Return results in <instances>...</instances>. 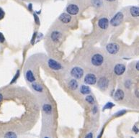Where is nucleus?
<instances>
[{"label": "nucleus", "instance_id": "nucleus-7", "mask_svg": "<svg viewBox=\"0 0 139 138\" xmlns=\"http://www.w3.org/2000/svg\"><path fill=\"white\" fill-rule=\"evenodd\" d=\"M84 82L89 85H94L97 82V78L94 74L88 73L87 75H86L85 78H84Z\"/></svg>", "mask_w": 139, "mask_h": 138}, {"label": "nucleus", "instance_id": "nucleus-37", "mask_svg": "<svg viewBox=\"0 0 139 138\" xmlns=\"http://www.w3.org/2000/svg\"><path fill=\"white\" fill-rule=\"evenodd\" d=\"M136 96H138V97L139 98V91H138L136 92Z\"/></svg>", "mask_w": 139, "mask_h": 138}, {"label": "nucleus", "instance_id": "nucleus-21", "mask_svg": "<svg viewBox=\"0 0 139 138\" xmlns=\"http://www.w3.org/2000/svg\"><path fill=\"white\" fill-rule=\"evenodd\" d=\"M4 138H17V135L14 132H8L4 135Z\"/></svg>", "mask_w": 139, "mask_h": 138}, {"label": "nucleus", "instance_id": "nucleus-10", "mask_svg": "<svg viewBox=\"0 0 139 138\" xmlns=\"http://www.w3.org/2000/svg\"><path fill=\"white\" fill-rule=\"evenodd\" d=\"M59 19L61 22H62L63 23H69L70 21L71 20V17L69 14L67 13H63L60 15L59 17Z\"/></svg>", "mask_w": 139, "mask_h": 138}, {"label": "nucleus", "instance_id": "nucleus-26", "mask_svg": "<svg viewBox=\"0 0 139 138\" xmlns=\"http://www.w3.org/2000/svg\"><path fill=\"white\" fill-rule=\"evenodd\" d=\"M34 19H35V21L36 22L37 25H40V21H39V18H38V15L36 14H34Z\"/></svg>", "mask_w": 139, "mask_h": 138}, {"label": "nucleus", "instance_id": "nucleus-5", "mask_svg": "<svg viewBox=\"0 0 139 138\" xmlns=\"http://www.w3.org/2000/svg\"><path fill=\"white\" fill-rule=\"evenodd\" d=\"M66 12L71 15H76L79 12V9L76 4H69L66 8Z\"/></svg>", "mask_w": 139, "mask_h": 138}, {"label": "nucleus", "instance_id": "nucleus-29", "mask_svg": "<svg viewBox=\"0 0 139 138\" xmlns=\"http://www.w3.org/2000/svg\"><path fill=\"white\" fill-rule=\"evenodd\" d=\"M85 138H93V134H92V132H89V133H88V134L86 135Z\"/></svg>", "mask_w": 139, "mask_h": 138}, {"label": "nucleus", "instance_id": "nucleus-14", "mask_svg": "<svg viewBox=\"0 0 139 138\" xmlns=\"http://www.w3.org/2000/svg\"><path fill=\"white\" fill-rule=\"evenodd\" d=\"M130 12H131V14L133 17H139V7H137V6H132V7H131Z\"/></svg>", "mask_w": 139, "mask_h": 138}, {"label": "nucleus", "instance_id": "nucleus-31", "mask_svg": "<svg viewBox=\"0 0 139 138\" xmlns=\"http://www.w3.org/2000/svg\"><path fill=\"white\" fill-rule=\"evenodd\" d=\"M133 131L136 132V133H138V132H139V129H137V127H136V126H135V127H133Z\"/></svg>", "mask_w": 139, "mask_h": 138}, {"label": "nucleus", "instance_id": "nucleus-23", "mask_svg": "<svg viewBox=\"0 0 139 138\" xmlns=\"http://www.w3.org/2000/svg\"><path fill=\"white\" fill-rule=\"evenodd\" d=\"M113 107H114V104H113V103H111V102H108V103L106 104V105L103 107V109L105 110V109H111V108H113Z\"/></svg>", "mask_w": 139, "mask_h": 138}, {"label": "nucleus", "instance_id": "nucleus-24", "mask_svg": "<svg viewBox=\"0 0 139 138\" xmlns=\"http://www.w3.org/2000/svg\"><path fill=\"white\" fill-rule=\"evenodd\" d=\"M126 113V110H123V111H120V112H118V113H116L115 114V117H120V116H122V115H123L124 114Z\"/></svg>", "mask_w": 139, "mask_h": 138}, {"label": "nucleus", "instance_id": "nucleus-4", "mask_svg": "<svg viewBox=\"0 0 139 138\" xmlns=\"http://www.w3.org/2000/svg\"><path fill=\"white\" fill-rule=\"evenodd\" d=\"M106 49L108 50V52L110 54H116L120 49V46L119 45L116 44V43H110L107 45Z\"/></svg>", "mask_w": 139, "mask_h": 138}, {"label": "nucleus", "instance_id": "nucleus-30", "mask_svg": "<svg viewBox=\"0 0 139 138\" xmlns=\"http://www.w3.org/2000/svg\"><path fill=\"white\" fill-rule=\"evenodd\" d=\"M35 37H36V33H35V34L33 35V37H32V38L31 43L32 45L34 44V41H35Z\"/></svg>", "mask_w": 139, "mask_h": 138}, {"label": "nucleus", "instance_id": "nucleus-36", "mask_svg": "<svg viewBox=\"0 0 139 138\" xmlns=\"http://www.w3.org/2000/svg\"><path fill=\"white\" fill-rule=\"evenodd\" d=\"M28 8L30 9V10H32V4H30L28 5Z\"/></svg>", "mask_w": 139, "mask_h": 138}, {"label": "nucleus", "instance_id": "nucleus-34", "mask_svg": "<svg viewBox=\"0 0 139 138\" xmlns=\"http://www.w3.org/2000/svg\"><path fill=\"white\" fill-rule=\"evenodd\" d=\"M102 132H103V130H102V132H100V135H99V136L97 137V138H101V137H102Z\"/></svg>", "mask_w": 139, "mask_h": 138}, {"label": "nucleus", "instance_id": "nucleus-11", "mask_svg": "<svg viewBox=\"0 0 139 138\" xmlns=\"http://www.w3.org/2000/svg\"><path fill=\"white\" fill-rule=\"evenodd\" d=\"M98 25L102 30H106L109 25V21L107 18H101L98 21Z\"/></svg>", "mask_w": 139, "mask_h": 138}, {"label": "nucleus", "instance_id": "nucleus-15", "mask_svg": "<svg viewBox=\"0 0 139 138\" xmlns=\"http://www.w3.org/2000/svg\"><path fill=\"white\" fill-rule=\"evenodd\" d=\"M80 91L82 94H89L91 93V89L90 88L87 86H85V85H82L81 86V89H80Z\"/></svg>", "mask_w": 139, "mask_h": 138}, {"label": "nucleus", "instance_id": "nucleus-17", "mask_svg": "<svg viewBox=\"0 0 139 138\" xmlns=\"http://www.w3.org/2000/svg\"><path fill=\"white\" fill-rule=\"evenodd\" d=\"M60 36H61V34L59 32L57 31H54L52 32L51 34V39L53 40V41H57L58 40V39L60 38Z\"/></svg>", "mask_w": 139, "mask_h": 138}, {"label": "nucleus", "instance_id": "nucleus-8", "mask_svg": "<svg viewBox=\"0 0 139 138\" xmlns=\"http://www.w3.org/2000/svg\"><path fill=\"white\" fill-rule=\"evenodd\" d=\"M108 83H109L108 80L106 78H105V77H102V78H100L99 79V81H98V83H97L99 88H101L102 90L106 89V88H108Z\"/></svg>", "mask_w": 139, "mask_h": 138}, {"label": "nucleus", "instance_id": "nucleus-38", "mask_svg": "<svg viewBox=\"0 0 139 138\" xmlns=\"http://www.w3.org/2000/svg\"><path fill=\"white\" fill-rule=\"evenodd\" d=\"M106 1H114L115 0H106Z\"/></svg>", "mask_w": 139, "mask_h": 138}, {"label": "nucleus", "instance_id": "nucleus-32", "mask_svg": "<svg viewBox=\"0 0 139 138\" xmlns=\"http://www.w3.org/2000/svg\"><path fill=\"white\" fill-rule=\"evenodd\" d=\"M136 69H137L138 70H139V61L136 63Z\"/></svg>", "mask_w": 139, "mask_h": 138}, {"label": "nucleus", "instance_id": "nucleus-27", "mask_svg": "<svg viewBox=\"0 0 139 138\" xmlns=\"http://www.w3.org/2000/svg\"><path fill=\"white\" fill-rule=\"evenodd\" d=\"M4 12L2 10V9H0V19H2L4 17Z\"/></svg>", "mask_w": 139, "mask_h": 138}, {"label": "nucleus", "instance_id": "nucleus-18", "mask_svg": "<svg viewBox=\"0 0 139 138\" xmlns=\"http://www.w3.org/2000/svg\"><path fill=\"white\" fill-rule=\"evenodd\" d=\"M43 109L46 114H50L52 112V107L49 104H44L43 107Z\"/></svg>", "mask_w": 139, "mask_h": 138}, {"label": "nucleus", "instance_id": "nucleus-19", "mask_svg": "<svg viewBox=\"0 0 139 138\" xmlns=\"http://www.w3.org/2000/svg\"><path fill=\"white\" fill-rule=\"evenodd\" d=\"M32 88L36 91H38V92H42L43 91V87L38 83H33L32 85Z\"/></svg>", "mask_w": 139, "mask_h": 138}, {"label": "nucleus", "instance_id": "nucleus-12", "mask_svg": "<svg viewBox=\"0 0 139 138\" xmlns=\"http://www.w3.org/2000/svg\"><path fill=\"white\" fill-rule=\"evenodd\" d=\"M124 96H125V94L123 91L121 89H118L114 94V99L116 101L122 100L124 98Z\"/></svg>", "mask_w": 139, "mask_h": 138}, {"label": "nucleus", "instance_id": "nucleus-22", "mask_svg": "<svg viewBox=\"0 0 139 138\" xmlns=\"http://www.w3.org/2000/svg\"><path fill=\"white\" fill-rule=\"evenodd\" d=\"M86 101H87L88 103L91 104H92L95 103V99H94V97H93L92 96H87L86 97Z\"/></svg>", "mask_w": 139, "mask_h": 138}, {"label": "nucleus", "instance_id": "nucleus-6", "mask_svg": "<svg viewBox=\"0 0 139 138\" xmlns=\"http://www.w3.org/2000/svg\"><path fill=\"white\" fill-rule=\"evenodd\" d=\"M48 66L50 67V69H53L54 70H58L62 68V66L60 63L57 62L55 60H53V59H50L48 62Z\"/></svg>", "mask_w": 139, "mask_h": 138}, {"label": "nucleus", "instance_id": "nucleus-2", "mask_svg": "<svg viewBox=\"0 0 139 138\" xmlns=\"http://www.w3.org/2000/svg\"><path fill=\"white\" fill-rule=\"evenodd\" d=\"M71 75L73 77H74L75 78L79 79L84 75V70L80 67H74V68H73L72 70H71Z\"/></svg>", "mask_w": 139, "mask_h": 138}, {"label": "nucleus", "instance_id": "nucleus-40", "mask_svg": "<svg viewBox=\"0 0 139 138\" xmlns=\"http://www.w3.org/2000/svg\"></svg>", "mask_w": 139, "mask_h": 138}, {"label": "nucleus", "instance_id": "nucleus-33", "mask_svg": "<svg viewBox=\"0 0 139 138\" xmlns=\"http://www.w3.org/2000/svg\"><path fill=\"white\" fill-rule=\"evenodd\" d=\"M97 112V107H94V109H93V113L95 114Z\"/></svg>", "mask_w": 139, "mask_h": 138}, {"label": "nucleus", "instance_id": "nucleus-1", "mask_svg": "<svg viewBox=\"0 0 139 138\" xmlns=\"http://www.w3.org/2000/svg\"><path fill=\"white\" fill-rule=\"evenodd\" d=\"M123 20V14L121 12H119L110 20V25H113L114 27H117L122 23Z\"/></svg>", "mask_w": 139, "mask_h": 138}, {"label": "nucleus", "instance_id": "nucleus-3", "mask_svg": "<svg viewBox=\"0 0 139 138\" xmlns=\"http://www.w3.org/2000/svg\"><path fill=\"white\" fill-rule=\"evenodd\" d=\"M104 61V58L100 54H95L92 58V63L95 66H101Z\"/></svg>", "mask_w": 139, "mask_h": 138}, {"label": "nucleus", "instance_id": "nucleus-16", "mask_svg": "<svg viewBox=\"0 0 139 138\" xmlns=\"http://www.w3.org/2000/svg\"><path fill=\"white\" fill-rule=\"evenodd\" d=\"M69 86L71 89L75 90V89L78 88V82L76 81L75 79H72V80H71V81L69 83Z\"/></svg>", "mask_w": 139, "mask_h": 138}, {"label": "nucleus", "instance_id": "nucleus-25", "mask_svg": "<svg viewBox=\"0 0 139 138\" xmlns=\"http://www.w3.org/2000/svg\"><path fill=\"white\" fill-rule=\"evenodd\" d=\"M19 70H18L17 72V73L15 74V75H14V77L13 78V79L12 80V81H11V83H14V82L15 81L17 78H18V77H19Z\"/></svg>", "mask_w": 139, "mask_h": 138}, {"label": "nucleus", "instance_id": "nucleus-13", "mask_svg": "<svg viewBox=\"0 0 139 138\" xmlns=\"http://www.w3.org/2000/svg\"><path fill=\"white\" fill-rule=\"evenodd\" d=\"M26 78L29 82H34L35 81V78L33 75V73L32 72V70H28L26 73Z\"/></svg>", "mask_w": 139, "mask_h": 138}, {"label": "nucleus", "instance_id": "nucleus-9", "mask_svg": "<svg viewBox=\"0 0 139 138\" xmlns=\"http://www.w3.org/2000/svg\"><path fill=\"white\" fill-rule=\"evenodd\" d=\"M126 70V66L123 64H118L115 66V69H114V71L115 73V74L118 75H122Z\"/></svg>", "mask_w": 139, "mask_h": 138}, {"label": "nucleus", "instance_id": "nucleus-28", "mask_svg": "<svg viewBox=\"0 0 139 138\" xmlns=\"http://www.w3.org/2000/svg\"><path fill=\"white\" fill-rule=\"evenodd\" d=\"M4 35H3V34L1 33V32H0V42L1 43H4Z\"/></svg>", "mask_w": 139, "mask_h": 138}, {"label": "nucleus", "instance_id": "nucleus-39", "mask_svg": "<svg viewBox=\"0 0 139 138\" xmlns=\"http://www.w3.org/2000/svg\"><path fill=\"white\" fill-rule=\"evenodd\" d=\"M48 138V137H45V138Z\"/></svg>", "mask_w": 139, "mask_h": 138}, {"label": "nucleus", "instance_id": "nucleus-20", "mask_svg": "<svg viewBox=\"0 0 139 138\" xmlns=\"http://www.w3.org/2000/svg\"><path fill=\"white\" fill-rule=\"evenodd\" d=\"M92 4L95 7H100L102 5V0H92Z\"/></svg>", "mask_w": 139, "mask_h": 138}, {"label": "nucleus", "instance_id": "nucleus-35", "mask_svg": "<svg viewBox=\"0 0 139 138\" xmlns=\"http://www.w3.org/2000/svg\"><path fill=\"white\" fill-rule=\"evenodd\" d=\"M2 99H3V96H2V95H1V94H0V102L2 101Z\"/></svg>", "mask_w": 139, "mask_h": 138}]
</instances>
